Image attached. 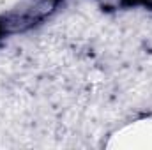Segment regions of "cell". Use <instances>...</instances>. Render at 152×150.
Instances as JSON below:
<instances>
[{
  "label": "cell",
  "mask_w": 152,
  "mask_h": 150,
  "mask_svg": "<svg viewBox=\"0 0 152 150\" xmlns=\"http://www.w3.org/2000/svg\"><path fill=\"white\" fill-rule=\"evenodd\" d=\"M108 147L110 149L152 150V118L134 120L120 127L108 141Z\"/></svg>",
  "instance_id": "6da1fadb"
}]
</instances>
